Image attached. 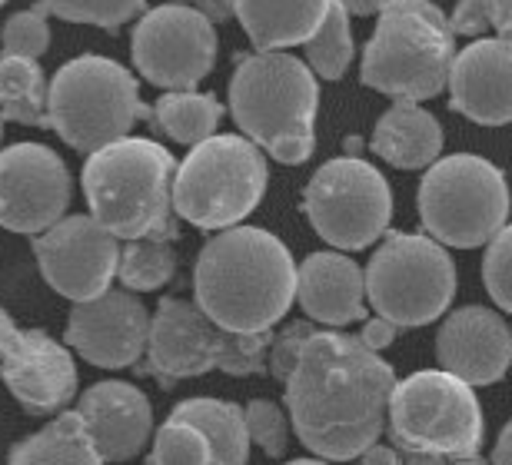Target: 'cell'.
<instances>
[{
  "label": "cell",
  "instance_id": "obj_1",
  "mask_svg": "<svg viewBox=\"0 0 512 465\" xmlns=\"http://www.w3.org/2000/svg\"><path fill=\"white\" fill-rule=\"evenodd\" d=\"M283 386L303 446L323 459L350 462L380 442L396 376L360 336L316 329Z\"/></svg>",
  "mask_w": 512,
  "mask_h": 465
},
{
  "label": "cell",
  "instance_id": "obj_2",
  "mask_svg": "<svg viewBox=\"0 0 512 465\" xmlns=\"http://www.w3.org/2000/svg\"><path fill=\"white\" fill-rule=\"evenodd\" d=\"M193 296L230 333H266L296 299V263L280 236L260 226H230L203 243Z\"/></svg>",
  "mask_w": 512,
  "mask_h": 465
},
{
  "label": "cell",
  "instance_id": "obj_3",
  "mask_svg": "<svg viewBox=\"0 0 512 465\" xmlns=\"http://www.w3.org/2000/svg\"><path fill=\"white\" fill-rule=\"evenodd\" d=\"M177 160L167 147L143 137H124L90 153L84 163V193L90 216L117 240H180L173 210Z\"/></svg>",
  "mask_w": 512,
  "mask_h": 465
},
{
  "label": "cell",
  "instance_id": "obj_4",
  "mask_svg": "<svg viewBox=\"0 0 512 465\" xmlns=\"http://www.w3.org/2000/svg\"><path fill=\"white\" fill-rule=\"evenodd\" d=\"M320 87L310 64L286 50H256L243 57L230 80V113L243 137L280 163H306L316 150Z\"/></svg>",
  "mask_w": 512,
  "mask_h": 465
},
{
  "label": "cell",
  "instance_id": "obj_5",
  "mask_svg": "<svg viewBox=\"0 0 512 465\" xmlns=\"http://www.w3.org/2000/svg\"><path fill=\"white\" fill-rule=\"evenodd\" d=\"M456 34L429 0H386L363 50L360 80L396 100H429L449 84Z\"/></svg>",
  "mask_w": 512,
  "mask_h": 465
},
{
  "label": "cell",
  "instance_id": "obj_6",
  "mask_svg": "<svg viewBox=\"0 0 512 465\" xmlns=\"http://www.w3.org/2000/svg\"><path fill=\"white\" fill-rule=\"evenodd\" d=\"M273 329L266 333H230L187 299H160L150 319L147 363L137 366L160 382L203 376V372H227V376H263L270 359Z\"/></svg>",
  "mask_w": 512,
  "mask_h": 465
},
{
  "label": "cell",
  "instance_id": "obj_7",
  "mask_svg": "<svg viewBox=\"0 0 512 465\" xmlns=\"http://www.w3.org/2000/svg\"><path fill=\"white\" fill-rule=\"evenodd\" d=\"M50 130L77 153H97L124 140L137 120L153 123L137 80L117 60L84 54L54 74L47 93Z\"/></svg>",
  "mask_w": 512,
  "mask_h": 465
},
{
  "label": "cell",
  "instance_id": "obj_8",
  "mask_svg": "<svg viewBox=\"0 0 512 465\" xmlns=\"http://www.w3.org/2000/svg\"><path fill=\"white\" fill-rule=\"evenodd\" d=\"M483 409L469 382L446 369H423L393 386L389 439L403 456L469 459L483 446Z\"/></svg>",
  "mask_w": 512,
  "mask_h": 465
},
{
  "label": "cell",
  "instance_id": "obj_9",
  "mask_svg": "<svg viewBox=\"0 0 512 465\" xmlns=\"http://www.w3.org/2000/svg\"><path fill=\"white\" fill-rule=\"evenodd\" d=\"M266 180L270 170L256 143L233 133H213L177 167L173 210L200 230H230L260 206Z\"/></svg>",
  "mask_w": 512,
  "mask_h": 465
},
{
  "label": "cell",
  "instance_id": "obj_10",
  "mask_svg": "<svg viewBox=\"0 0 512 465\" xmlns=\"http://www.w3.org/2000/svg\"><path fill=\"white\" fill-rule=\"evenodd\" d=\"M509 186L503 170L473 153L436 160L419 183V220L436 243L473 250L506 226Z\"/></svg>",
  "mask_w": 512,
  "mask_h": 465
},
{
  "label": "cell",
  "instance_id": "obj_11",
  "mask_svg": "<svg viewBox=\"0 0 512 465\" xmlns=\"http://www.w3.org/2000/svg\"><path fill=\"white\" fill-rule=\"evenodd\" d=\"M366 296L393 326H426L453 303L456 266L433 236L389 233L366 266Z\"/></svg>",
  "mask_w": 512,
  "mask_h": 465
},
{
  "label": "cell",
  "instance_id": "obj_12",
  "mask_svg": "<svg viewBox=\"0 0 512 465\" xmlns=\"http://www.w3.org/2000/svg\"><path fill=\"white\" fill-rule=\"evenodd\" d=\"M303 210L330 246L363 250L386 233L393 216V190L373 163L340 157L323 163L306 183Z\"/></svg>",
  "mask_w": 512,
  "mask_h": 465
},
{
  "label": "cell",
  "instance_id": "obj_13",
  "mask_svg": "<svg viewBox=\"0 0 512 465\" xmlns=\"http://www.w3.org/2000/svg\"><path fill=\"white\" fill-rule=\"evenodd\" d=\"M133 64L153 87L193 90L217 64V30L197 7L163 4L133 30Z\"/></svg>",
  "mask_w": 512,
  "mask_h": 465
},
{
  "label": "cell",
  "instance_id": "obj_14",
  "mask_svg": "<svg viewBox=\"0 0 512 465\" xmlns=\"http://www.w3.org/2000/svg\"><path fill=\"white\" fill-rule=\"evenodd\" d=\"M250 432L237 402L183 399L153 436L150 465H247Z\"/></svg>",
  "mask_w": 512,
  "mask_h": 465
},
{
  "label": "cell",
  "instance_id": "obj_15",
  "mask_svg": "<svg viewBox=\"0 0 512 465\" xmlns=\"http://www.w3.org/2000/svg\"><path fill=\"white\" fill-rule=\"evenodd\" d=\"M40 273L60 296L87 303L104 296L120 266V240L94 216H64L50 230L34 236Z\"/></svg>",
  "mask_w": 512,
  "mask_h": 465
},
{
  "label": "cell",
  "instance_id": "obj_16",
  "mask_svg": "<svg viewBox=\"0 0 512 465\" xmlns=\"http://www.w3.org/2000/svg\"><path fill=\"white\" fill-rule=\"evenodd\" d=\"M70 170L44 143H14L0 153V226L40 236L64 220Z\"/></svg>",
  "mask_w": 512,
  "mask_h": 465
},
{
  "label": "cell",
  "instance_id": "obj_17",
  "mask_svg": "<svg viewBox=\"0 0 512 465\" xmlns=\"http://www.w3.org/2000/svg\"><path fill=\"white\" fill-rule=\"evenodd\" d=\"M150 313L133 293L107 289L104 296L87 299L70 309L67 343L77 349L87 363L100 369L137 366L147 353Z\"/></svg>",
  "mask_w": 512,
  "mask_h": 465
},
{
  "label": "cell",
  "instance_id": "obj_18",
  "mask_svg": "<svg viewBox=\"0 0 512 465\" xmlns=\"http://www.w3.org/2000/svg\"><path fill=\"white\" fill-rule=\"evenodd\" d=\"M0 379L30 416H50L77 396V363L70 349L44 329H17L0 359Z\"/></svg>",
  "mask_w": 512,
  "mask_h": 465
},
{
  "label": "cell",
  "instance_id": "obj_19",
  "mask_svg": "<svg viewBox=\"0 0 512 465\" xmlns=\"http://www.w3.org/2000/svg\"><path fill=\"white\" fill-rule=\"evenodd\" d=\"M436 356L439 366L469 386H493L512 366V333L493 309L463 306L439 326Z\"/></svg>",
  "mask_w": 512,
  "mask_h": 465
},
{
  "label": "cell",
  "instance_id": "obj_20",
  "mask_svg": "<svg viewBox=\"0 0 512 465\" xmlns=\"http://www.w3.org/2000/svg\"><path fill=\"white\" fill-rule=\"evenodd\" d=\"M449 107L479 127L512 123V44L476 40L463 47L449 67Z\"/></svg>",
  "mask_w": 512,
  "mask_h": 465
},
{
  "label": "cell",
  "instance_id": "obj_21",
  "mask_svg": "<svg viewBox=\"0 0 512 465\" xmlns=\"http://www.w3.org/2000/svg\"><path fill=\"white\" fill-rule=\"evenodd\" d=\"M80 419L104 462H127L147 446L153 432V406L130 382H97L80 396Z\"/></svg>",
  "mask_w": 512,
  "mask_h": 465
},
{
  "label": "cell",
  "instance_id": "obj_22",
  "mask_svg": "<svg viewBox=\"0 0 512 465\" xmlns=\"http://www.w3.org/2000/svg\"><path fill=\"white\" fill-rule=\"evenodd\" d=\"M366 276L343 253H310L296 270V299L313 323L346 326L363 319Z\"/></svg>",
  "mask_w": 512,
  "mask_h": 465
},
{
  "label": "cell",
  "instance_id": "obj_23",
  "mask_svg": "<svg viewBox=\"0 0 512 465\" xmlns=\"http://www.w3.org/2000/svg\"><path fill=\"white\" fill-rule=\"evenodd\" d=\"M333 0H233V14L256 50L306 44L323 27Z\"/></svg>",
  "mask_w": 512,
  "mask_h": 465
},
{
  "label": "cell",
  "instance_id": "obj_24",
  "mask_svg": "<svg viewBox=\"0 0 512 465\" xmlns=\"http://www.w3.org/2000/svg\"><path fill=\"white\" fill-rule=\"evenodd\" d=\"M373 153L396 170L433 167L443 153V127L416 100H396L373 130Z\"/></svg>",
  "mask_w": 512,
  "mask_h": 465
},
{
  "label": "cell",
  "instance_id": "obj_25",
  "mask_svg": "<svg viewBox=\"0 0 512 465\" xmlns=\"http://www.w3.org/2000/svg\"><path fill=\"white\" fill-rule=\"evenodd\" d=\"M7 465H104L80 412H60L54 422L10 449Z\"/></svg>",
  "mask_w": 512,
  "mask_h": 465
},
{
  "label": "cell",
  "instance_id": "obj_26",
  "mask_svg": "<svg viewBox=\"0 0 512 465\" xmlns=\"http://www.w3.org/2000/svg\"><path fill=\"white\" fill-rule=\"evenodd\" d=\"M220 117H223V103L213 93L170 90L153 103V123L173 143H183V147H197V143L210 140Z\"/></svg>",
  "mask_w": 512,
  "mask_h": 465
},
{
  "label": "cell",
  "instance_id": "obj_27",
  "mask_svg": "<svg viewBox=\"0 0 512 465\" xmlns=\"http://www.w3.org/2000/svg\"><path fill=\"white\" fill-rule=\"evenodd\" d=\"M47 93L50 87L37 60L0 57V117L27 127H50Z\"/></svg>",
  "mask_w": 512,
  "mask_h": 465
},
{
  "label": "cell",
  "instance_id": "obj_28",
  "mask_svg": "<svg viewBox=\"0 0 512 465\" xmlns=\"http://www.w3.org/2000/svg\"><path fill=\"white\" fill-rule=\"evenodd\" d=\"M173 273H177V260H173L170 240H157V236L127 240V250L120 253L117 276L133 293H150V289L167 286Z\"/></svg>",
  "mask_w": 512,
  "mask_h": 465
},
{
  "label": "cell",
  "instance_id": "obj_29",
  "mask_svg": "<svg viewBox=\"0 0 512 465\" xmlns=\"http://www.w3.org/2000/svg\"><path fill=\"white\" fill-rule=\"evenodd\" d=\"M306 57H310L313 74L323 80H340L353 60V37H350V14L340 0L330 4L323 27L306 40Z\"/></svg>",
  "mask_w": 512,
  "mask_h": 465
},
{
  "label": "cell",
  "instance_id": "obj_30",
  "mask_svg": "<svg viewBox=\"0 0 512 465\" xmlns=\"http://www.w3.org/2000/svg\"><path fill=\"white\" fill-rule=\"evenodd\" d=\"M143 4L147 0H40V7L60 20H70V24H97L107 30L143 14Z\"/></svg>",
  "mask_w": 512,
  "mask_h": 465
},
{
  "label": "cell",
  "instance_id": "obj_31",
  "mask_svg": "<svg viewBox=\"0 0 512 465\" xmlns=\"http://www.w3.org/2000/svg\"><path fill=\"white\" fill-rule=\"evenodd\" d=\"M0 44H4L7 57L40 60L47 54V44H50L47 10L37 4L34 10H20V14L7 17L4 34H0Z\"/></svg>",
  "mask_w": 512,
  "mask_h": 465
},
{
  "label": "cell",
  "instance_id": "obj_32",
  "mask_svg": "<svg viewBox=\"0 0 512 465\" xmlns=\"http://www.w3.org/2000/svg\"><path fill=\"white\" fill-rule=\"evenodd\" d=\"M483 283L489 296L496 299V306L503 313H512V223L489 240L483 260Z\"/></svg>",
  "mask_w": 512,
  "mask_h": 465
},
{
  "label": "cell",
  "instance_id": "obj_33",
  "mask_svg": "<svg viewBox=\"0 0 512 465\" xmlns=\"http://www.w3.org/2000/svg\"><path fill=\"white\" fill-rule=\"evenodd\" d=\"M243 416H247L250 442H256L270 459H280L286 452V439H290L283 409L270 399H253L250 406L243 409Z\"/></svg>",
  "mask_w": 512,
  "mask_h": 465
},
{
  "label": "cell",
  "instance_id": "obj_34",
  "mask_svg": "<svg viewBox=\"0 0 512 465\" xmlns=\"http://www.w3.org/2000/svg\"><path fill=\"white\" fill-rule=\"evenodd\" d=\"M313 333H316V326L306 323V319H293V323H286L280 333H273V346H270V359H266V372H270L273 379H280V382L290 379L296 359H300L306 339H310Z\"/></svg>",
  "mask_w": 512,
  "mask_h": 465
},
{
  "label": "cell",
  "instance_id": "obj_35",
  "mask_svg": "<svg viewBox=\"0 0 512 465\" xmlns=\"http://www.w3.org/2000/svg\"><path fill=\"white\" fill-rule=\"evenodd\" d=\"M489 4L486 0H459L453 17H449V30L463 37H479L483 30H489Z\"/></svg>",
  "mask_w": 512,
  "mask_h": 465
},
{
  "label": "cell",
  "instance_id": "obj_36",
  "mask_svg": "<svg viewBox=\"0 0 512 465\" xmlns=\"http://www.w3.org/2000/svg\"><path fill=\"white\" fill-rule=\"evenodd\" d=\"M396 333H399V326H393L389 319H383V316H376V319H366L363 323V346H370L373 353H380V349H386L389 343L396 339Z\"/></svg>",
  "mask_w": 512,
  "mask_h": 465
},
{
  "label": "cell",
  "instance_id": "obj_37",
  "mask_svg": "<svg viewBox=\"0 0 512 465\" xmlns=\"http://www.w3.org/2000/svg\"><path fill=\"white\" fill-rule=\"evenodd\" d=\"M489 4V24L496 27L499 40L512 44V0H486Z\"/></svg>",
  "mask_w": 512,
  "mask_h": 465
},
{
  "label": "cell",
  "instance_id": "obj_38",
  "mask_svg": "<svg viewBox=\"0 0 512 465\" xmlns=\"http://www.w3.org/2000/svg\"><path fill=\"white\" fill-rule=\"evenodd\" d=\"M177 4H197L200 14L210 20H227L233 14V0H177Z\"/></svg>",
  "mask_w": 512,
  "mask_h": 465
},
{
  "label": "cell",
  "instance_id": "obj_39",
  "mask_svg": "<svg viewBox=\"0 0 512 465\" xmlns=\"http://www.w3.org/2000/svg\"><path fill=\"white\" fill-rule=\"evenodd\" d=\"M360 465H403V459H399V452L389 446H370L360 456Z\"/></svg>",
  "mask_w": 512,
  "mask_h": 465
},
{
  "label": "cell",
  "instance_id": "obj_40",
  "mask_svg": "<svg viewBox=\"0 0 512 465\" xmlns=\"http://www.w3.org/2000/svg\"><path fill=\"white\" fill-rule=\"evenodd\" d=\"M493 462L496 465H512V419L506 422L503 436H499L496 449H493Z\"/></svg>",
  "mask_w": 512,
  "mask_h": 465
},
{
  "label": "cell",
  "instance_id": "obj_41",
  "mask_svg": "<svg viewBox=\"0 0 512 465\" xmlns=\"http://www.w3.org/2000/svg\"><path fill=\"white\" fill-rule=\"evenodd\" d=\"M346 7V14H360V17H370V14H380L386 7V0H340Z\"/></svg>",
  "mask_w": 512,
  "mask_h": 465
},
{
  "label": "cell",
  "instance_id": "obj_42",
  "mask_svg": "<svg viewBox=\"0 0 512 465\" xmlns=\"http://www.w3.org/2000/svg\"><path fill=\"white\" fill-rule=\"evenodd\" d=\"M14 336H17L14 319H10V316H7V309L0 306V359H4V353L10 349V343H14Z\"/></svg>",
  "mask_w": 512,
  "mask_h": 465
},
{
  "label": "cell",
  "instance_id": "obj_43",
  "mask_svg": "<svg viewBox=\"0 0 512 465\" xmlns=\"http://www.w3.org/2000/svg\"><path fill=\"white\" fill-rule=\"evenodd\" d=\"M403 465H446V459H439V456H423V452H416V456H403Z\"/></svg>",
  "mask_w": 512,
  "mask_h": 465
},
{
  "label": "cell",
  "instance_id": "obj_44",
  "mask_svg": "<svg viewBox=\"0 0 512 465\" xmlns=\"http://www.w3.org/2000/svg\"><path fill=\"white\" fill-rule=\"evenodd\" d=\"M449 465H486V462H479L476 456H469V459H453Z\"/></svg>",
  "mask_w": 512,
  "mask_h": 465
},
{
  "label": "cell",
  "instance_id": "obj_45",
  "mask_svg": "<svg viewBox=\"0 0 512 465\" xmlns=\"http://www.w3.org/2000/svg\"><path fill=\"white\" fill-rule=\"evenodd\" d=\"M286 465H326V462H316V459H293V462H286Z\"/></svg>",
  "mask_w": 512,
  "mask_h": 465
},
{
  "label": "cell",
  "instance_id": "obj_46",
  "mask_svg": "<svg viewBox=\"0 0 512 465\" xmlns=\"http://www.w3.org/2000/svg\"><path fill=\"white\" fill-rule=\"evenodd\" d=\"M0 123H4V117H0ZM0 133H4V127H0Z\"/></svg>",
  "mask_w": 512,
  "mask_h": 465
},
{
  "label": "cell",
  "instance_id": "obj_47",
  "mask_svg": "<svg viewBox=\"0 0 512 465\" xmlns=\"http://www.w3.org/2000/svg\"><path fill=\"white\" fill-rule=\"evenodd\" d=\"M0 4H7V0H0Z\"/></svg>",
  "mask_w": 512,
  "mask_h": 465
}]
</instances>
